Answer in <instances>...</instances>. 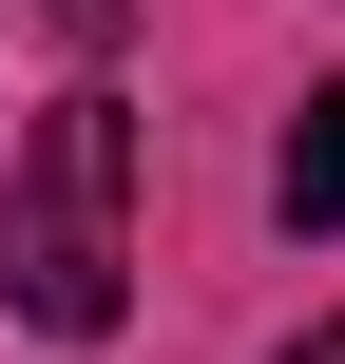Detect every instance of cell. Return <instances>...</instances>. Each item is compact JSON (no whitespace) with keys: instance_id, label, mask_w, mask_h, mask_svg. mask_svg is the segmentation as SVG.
<instances>
[{"instance_id":"3","label":"cell","mask_w":345,"mask_h":364,"mask_svg":"<svg viewBox=\"0 0 345 364\" xmlns=\"http://www.w3.org/2000/svg\"><path fill=\"white\" fill-rule=\"evenodd\" d=\"M38 19H58V38H77V58H96V38H115V19H134V0H38Z\"/></svg>"},{"instance_id":"2","label":"cell","mask_w":345,"mask_h":364,"mask_svg":"<svg viewBox=\"0 0 345 364\" xmlns=\"http://www.w3.org/2000/svg\"><path fill=\"white\" fill-rule=\"evenodd\" d=\"M269 192H288V230H345V77L288 115V154H269Z\"/></svg>"},{"instance_id":"1","label":"cell","mask_w":345,"mask_h":364,"mask_svg":"<svg viewBox=\"0 0 345 364\" xmlns=\"http://www.w3.org/2000/svg\"><path fill=\"white\" fill-rule=\"evenodd\" d=\"M0 288H19V326H58V346H96V326L134 307V115H115V96H58V115L19 134V173H0Z\"/></svg>"},{"instance_id":"4","label":"cell","mask_w":345,"mask_h":364,"mask_svg":"<svg viewBox=\"0 0 345 364\" xmlns=\"http://www.w3.org/2000/svg\"><path fill=\"white\" fill-rule=\"evenodd\" d=\"M288 364H345V326H307V346H288Z\"/></svg>"}]
</instances>
